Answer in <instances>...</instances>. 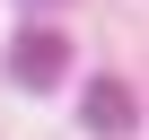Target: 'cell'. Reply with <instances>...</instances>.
<instances>
[{"label": "cell", "instance_id": "7a4b0ae2", "mask_svg": "<svg viewBox=\"0 0 149 140\" xmlns=\"http://www.w3.org/2000/svg\"><path fill=\"white\" fill-rule=\"evenodd\" d=\"M88 123H97V131H132V123H140L132 88H123V79H97V88H88Z\"/></svg>", "mask_w": 149, "mask_h": 140}, {"label": "cell", "instance_id": "6da1fadb", "mask_svg": "<svg viewBox=\"0 0 149 140\" xmlns=\"http://www.w3.org/2000/svg\"><path fill=\"white\" fill-rule=\"evenodd\" d=\"M61 61H70V35L61 26H18V44H9V79L18 88H53Z\"/></svg>", "mask_w": 149, "mask_h": 140}]
</instances>
